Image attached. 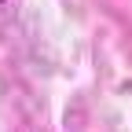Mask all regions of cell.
<instances>
[{
  "label": "cell",
  "instance_id": "6da1fadb",
  "mask_svg": "<svg viewBox=\"0 0 132 132\" xmlns=\"http://www.w3.org/2000/svg\"><path fill=\"white\" fill-rule=\"evenodd\" d=\"M0 4H4V0H0Z\"/></svg>",
  "mask_w": 132,
  "mask_h": 132
}]
</instances>
